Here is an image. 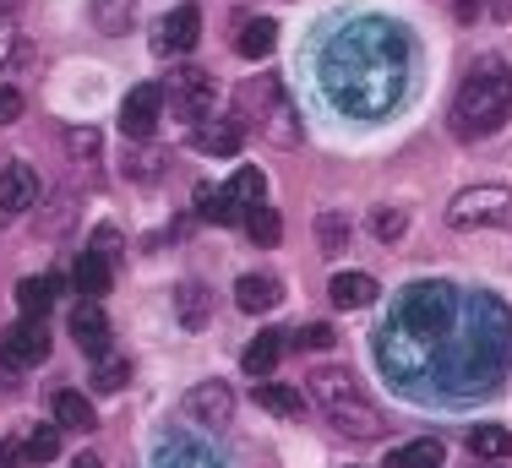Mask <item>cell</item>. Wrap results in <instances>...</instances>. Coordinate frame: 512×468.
I'll list each match as a JSON object with an SVG mask.
<instances>
[{
    "instance_id": "obj_1",
    "label": "cell",
    "mask_w": 512,
    "mask_h": 468,
    "mask_svg": "<svg viewBox=\"0 0 512 468\" xmlns=\"http://www.w3.org/2000/svg\"><path fill=\"white\" fill-rule=\"evenodd\" d=\"M322 88L344 115L382 120L409 88V44L393 22H349L322 49Z\"/></svg>"
},
{
    "instance_id": "obj_2",
    "label": "cell",
    "mask_w": 512,
    "mask_h": 468,
    "mask_svg": "<svg viewBox=\"0 0 512 468\" xmlns=\"http://www.w3.org/2000/svg\"><path fill=\"white\" fill-rule=\"evenodd\" d=\"M507 120H512V66L507 60H480L453 98V137L480 142L491 131H502Z\"/></svg>"
},
{
    "instance_id": "obj_3",
    "label": "cell",
    "mask_w": 512,
    "mask_h": 468,
    "mask_svg": "<svg viewBox=\"0 0 512 468\" xmlns=\"http://www.w3.org/2000/svg\"><path fill=\"white\" fill-rule=\"evenodd\" d=\"M306 398L327 414V420H333L338 436L376 441V436L387 430L382 409H376V398L365 392V381H355V371H344V365H322V371H311Z\"/></svg>"
},
{
    "instance_id": "obj_4",
    "label": "cell",
    "mask_w": 512,
    "mask_h": 468,
    "mask_svg": "<svg viewBox=\"0 0 512 468\" xmlns=\"http://www.w3.org/2000/svg\"><path fill=\"white\" fill-rule=\"evenodd\" d=\"M235 120L246 131H256L267 147H300V115L289 104L278 77H251L235 88Z\"/></svg>"
},
{
    "instance_id": "obj_5",
    "label": "cell",
    "mask_w": 512,
    "mask_h": 468,
    "mask_svg": "<svg viewBox=\"0 0 512 468\" xmlns=\"http://www.w3.org/2000/svg\"><path fill=\"white\" fill-rule=\"evenodd\" d=\"M453 229H507L512 224V191L507 186H469L447 202Z\"/></svg>"
},
{
    "instance_id": "obj_6",
    "label": "cell",
    "mask_w": 512,
    "mask_h": 468,
    "mask_svg": "<svg viewBox=\"0 0 512 468\" xmlns=\"http://www.w3.org/2000/svg\"><path fill=\"white\" fill-rule=\"evenodd\" d=\"M213 98H218V88H213V77H207L202 66H175V71H169V82H164V104L175 109V115L186 120L191 131H197L202 120L213 115Z\"/></svg>"
},
{
    "instance_id": "obj_7",
    "label": "cell",
    "mask_w": 512,
    "mask_h": 468,
    "mask_svg": "<svg viewBox=\"0 0 512 468\" xmlns=\"http://www.w3.org/2000/svg\"><path fill=\"white\" fill-rule=\"evenodd\" d=\"M50 360V327H44V316H22L17 327H6V338H0V371H33V365Z\"/></svg>"
},
{
    "instance_id": "obj_8",
    "label": "cell",
    "mask_w": 512,
    "mask_h": 468,
    "mask_svg": "<svg viewBox=\"0 0 512 468\" xmlns=\"http://www.w3.org/2000/svg\"><path fill=\"white\" fill-rule=\"evenodd\" d=\"M197 39H202V11L191 6V0H186V6H175V11H169V17L153 28V49H158L164 60L191 55V49H197Z\"/></svg>"
},
{
    "instance_id": "obj_9",
    "label": "cell",
    "mask_w": 512,
    "mask_h": 468,
    "mask_svg": "<svg viewBox=\"0 0 512 468\" xmlns=\"http://www.w3.org/2000/svg\"><path fill=\"white\" fill-rule=\"evenodd\" d=\"M33 207H39V175H33L28 164H6L0 169V229L17 224Z\"/></svg>"
},
{
    "instance_id": "obj_10",
    "label": "cell",
    "mask_w": 512,
    "mask_h": 468,
    "mask_svg": "<svg viewBox=\"0 0 512 468\" xmlns=\"http://www.w3.org/2000/svg\"><path fill=\"white\" fill-rule=\"evenodd\" d=\"M158 115H164V88L142 82V88L126 93V104H120V131H126L131 142H148L158 131Z\"/></svg>"
},
{
    "instance_id": "obj_11",
    "label": "cell",
    "mask_w": 512,
    "mask_h": 468,
    "mask_svg": "<svg viewBox=\"0 0 512 468\" xmlns=\"http://www.w3.org/2000/svg\"><path fill=\"white\" fill-rule=\"evenodd\" d=\"M186 420L197 425H229L235 420V392L224 387V381H197V387L186 392Z\"/></svg>"
},
{
    "instance_id": "obj_12",
    "label": "cell",
    "mask_w": 512,
    "mask_h": 468,
    "mask_svg": "<svg viewBox=\"0 0 512 468\" xmlns=\"http://www.w3.org/2000/svg\"><path fill=\"white\" fill-rule=\"evenodd\" d=\"M240 142H246V126H240L235 115H207L197 126V147L207 158H235Z\"/></svg>"
},
{
    "instance_id": "obj_13",
    "label": "cell",
    "mask_w": 512,
    "mask_h": 468,
    "mask_svg": "<svg viewBox=\"0 0 512 468\" xmlns=\"http://www.w3.org/2000/svg\"><path fill=\"white\" fill-rule=\"evenodd\" d=\"M175 322L180 332H202L213 322V289L207 283H180L175 289Z\"/></svg>"
},
{
    "instance_id": "obj_14",
    "label": "cell",
    "mask_w": 512,
    "mask_h": 468,
    "mask_svg": "<svg viewBox=\"0 0 512 468\" xmlns=\"http://www.w3.org/2000/svg\"><path fill=\"white\" fill-rule=\"evenodd\" d=\"M109 278H115V256H104V251H82L77 267H71V283H77L88 300H104Z\"/></svg>"
},
{
    "instance_id": "obj_15",
    "label": "cell",
    "mask_w": 512,
    "mask_h": 468,
    "mask_svg": "<svg viewBox=\"0 0 512 468\" xmlns=\"http://www.w3.org/2000/svg\"><path fill=\"white\" fill-rule=\"evenodd\" d=\"M71 224H77V196L71 191H55L50 202L33 213V234H39V240H60Z\"/></svg>"
},
{
    "instance_id": "obj_16",
    "label": "cell",
    "mask_w": 512,
    "mask_h": 468,
    "mask_svg": "<svg viewBox=\"0 0 512 468\" xmlns=\"http://www.w3.org/2000/svg\"><path fill=\"white\" fill-rule=\"evenodd\" d=\"M284 300V289H278V278H267V273H246L235 283V305L246 316H262V311H273V305Z\"/></svg>"
},
{
    "instance_id": "obj_17",
    "label": "cell",
    "mask_w": 512,
    "mask_h": 468,
    "mask_svg": "<svg viewBox=\"0 0 512 468\" xmlns=\"http://www.w3.org/2000/svg\"><path fill=\"white\" fill-rule=\"evenodd\" d=\"M71 332H77V343L88 354H104L109 349V316L99 311V300H88V305H77V311H71Z\"/></svg>"
},
{
    "instance_id": "obj_18",
    "label": "cell",
    "mask_w": 512,
    "mask_h": 468,
    "mask_svg": "<svg viewBox=\"0 0 512 468\" xmlns=\"http://www.w3.org/2000/svg\"><path fill=\"white\" fill-rule=\"evenodd\" d=\"M197 213L207 218V224H246V207L235 202V191H218V186H197Z\"/></svg>"
},
{
    "instance_id": "obj_19",
    "label": "cell",
    "mask_w": 512,
    "mask_h": 468,
    "mask_svg": "<svg viewBox=\"0 0 512 468\" xmlns=\"http://www.w3.org/2000/svg\"><path fill=\"white\" fill-rule=\"evenodd\" d=\"M278 360H284V332H256L240 365H246V376L262 381V376H273V371H278Z\"/></svg>"
},
{
    "instance_id": "obj_20",
    "label": "cell",
    "mask_w": 512,
    "mask_h": 468,
    "mask_svg": "<svg viewBox=\"0 0 512 468\" xmlns=\"http://www.w3.org/2000/svg\"><path fill=\"white\" fill-rule=\"evenodd\" d=\"M153 468H218L213 452L197 447V441H180V436H164L158 441V463Z\"/></svg>"
},
{
    "instance_id": "obj_21",
    "label": "cell",
    "mask_w": 512,
    "mask_h": 468,
    "mask_svg": "<svg viewBox=\"0 0 512 468\" xmlns=\"http://www.w3.org/2000/svg\"><path fill=\"white\" fill-rule=\"evenodd\" d=\"M327 294H333L338 311H360V305L376 300V278H371V273H338Z\"/></svg>"
},
{
    "instance_id": "obj_22",
    "label": "cell",
    "mask_w": 512,
    "mask_h": 468,
    "mask_svg": "<svg viewBox=\"0 0 512 468\" xmlns=\"http://www.w3.org/2000/svg\"><path fill=\"white\" fill-rule=\"evenodd\" d=\"M93 28L120 39V33L137 28V0H93Z\"/></svg>"
},
{
    "instance_id": "obj_23",
    "label": "cell",
    "mask_w": 512,
    "mask_h": 468,
    "mask_svg": "<svg viewBox=\"0 0 512 468\" xmlns=\"http://www.w3.org/2000/svg\"><path fill=\"white\" fill-rule=\"evenodd\" d=\"M273 44H278V22L273 17H251L246 28H240V39H235V49L246 60H267V55H273Z\"/></svg>"
},
{
    "instance_id": "obj_24",
    "label": "cell",
    "mask_w": 512,
    "mask_h": 468,
    "mask_svg": "<svg viewBox=\"0 0 512 468\" xmlns=\"http://www.w3.org/2000/svg\"><path fill=\"white\" fill-rule=\"evenodd\" d=\"M55 294H60V278H22L17 283V305H22V316H44L55 305Z\"/></svg>"
},
{
    "instance_id": "obj_25",
    "label": "cell",
    "mask_w": 512,
    "mask_h": 468,
    "mask_svg": "<svg viewBox=\"0 0 512 468\" xmlns=\"http://www.w3.org/2000/svg\"><path fill=\"white\" fill-rule=\"evenodd\" d=\"M447 463V452H442V441H404V447L387 458V468H442Z\"/></svg>"
},
{
    "instance_id": "obj_26",
    "label": "cell",
    "mask_w": 512,
    "mask_h": 468,
    "mask_svg": "<svg viewBox=\"0 0 512 468\" xmlns=\"http://www.w3.org/2000/svg\"><path fill=\"white\" fill-rule=\"evenodd\" d=\"M469 452L485 458V463H502V458H512V436L502 425H474L469 430Z\"/></svg>"
},
{
    "instance_id": "obj_27",
    "label": "cell",
    "mask_w": 512,
    "mask_h": 468,
    "mask_svg": "<svg viewBox=\"0 0 512 468\" xmlns=\"http://www.w3.org/2000/svg\"><path fill=\"white\" fill-rule=\"evenodd\" d=\"M349 240H355V229H349L344 213H322V218H316V245H322V256H344Z\"/></svg>"
},
{
    "instance_id": "obj_28",
    "label": "cell",
    "mask_w": 512,
    "mask_h": 468,
    "mask_svg": "<svg viewBox=\"0 0 512 468\" xmlns=\"http://www.w3.org/2000/svg\"><path fill=\"white\" fill-rule=\"evenodd\" d=\"M55 420L60 430H93L99 420H93V403L82 398V392H55Z\"/></svg>"
},
{
    "instance_id": "obj_29",
    "label": "cell",
    "mask_w": 512,
    "mask_h": 468,
    "mask_svg": "<svg viewBox=\"0 0 512 468\" xmlns=\"http://www.w3.org/2000/svg\"><path fill=\"white\" fill-rule=\"evenodd\" d=\"M229 191H235V202L246 207V213H256V207H267V180L262 169H235V180H229Z\"/></svg>"
},
{
    "instance_id": "obj_30",
    "label": "cell",
    "mask_w": 512,
    "mask_h": 468,
    "mask_svg": "<svg viewBox=\"0 0 512 468\" xmlns=\"http://www.w3.org/2000/svg\"><path fill=\"white\" fill-rule=\"evenodd\" d=\"M251 398H256V409H267V414H300V392L273 387V381H256Z\"/></svg>"
},
{
    "instance_id": "obj_31",
    "label": "cell",
    "mask_w": 512,
    "mask_h": 468,
    "mask_svg": "<svg viewBox=\"0 0 512 468\" xmlns=\"http://www.w3.org/2000/svg\"><path fill=\"white\" fill-rule=\"evenodd\" d=\"M246 234L256 245H278L284 240V218H278L273 207H256V213H246Z\"/></svg>"
},
{
    "instance_id": "obj_32",
    "label": "cell",
    "mask_w": 512,
    "mask_h": 468,
    "mask_svg": "<svg viewBox=\"0 0 512 468\" xmlns=\"http://www.w3.org/2000/svg\"><path fill=\"white\" fill-rule=\"evenodd\" d=\"M22 458H28V463H55V458H60V430L39 425L28 441H22Z\"/></svg>"
},
{
    "instance_id": "obj_33",
    "label": "cell",
    "mask_w": 512,
    "mask_h": 468,
    "mask_svg": "<svg viewBox=\"0 0 512 468\" xmlns=\"http://www.w3.org/2000/svg\"><path fill=\"white\" fill-rule=\"evenodd\" d=\"M126 376H131V365L120 360V354H104V360L93 365V387H99V392H120V387H126Z\"/></svg>"
},
{
    "instance_id": "obj_34",
    "label": "cell",
    "mask_w": 512,
    "mask_h": 468,
    "mask_svg": "<svg viewBox=\"0 0 512 468\" xmlns=\"http://www.w3.org/2000/svg\"><path fill=\"white\" fill-rule=\"evenodd\" d=\"M371 229H376V240L393 245V240H404V234H409V213H398V207H376Z\"/></svg>"
},
{
    "instance_id": "obj_35",
    "label": "cell",
    "mask_w": 512,
    "mask_h": 468,
    "mask_svg": "<svg viewBox=\"0 0 512 468\" xmlns=\"http://www.w3.org/2000/svg\"><path fill=\"white\" fill-rule=\"evenodd\" d=\"M333 343H338V332L327 322H311V327L295 332V349H306V354H322V349H333Z\"/></svg>"
},
{
    "instance_id": "obj_36",
    "label": "cell",
    "mask_w": 512,
    "mask_h": 468,
    "mask_svg": "<svg viewBox=\"0 0 512 468\" xmlns=\"http://www.w3.org/2000/svg\"><path fill=\"white\" fill-rule=\"evenodd\" d=\"M158 169H164V158H158V153H131L126 158V180H153Z\"/></svg>"
},
{
    "instance_id": "obj_37",
    "label": "cell",
    "mask_w": 512,
    "mask_h": 468,
    "mask_svg": "<svg viewBox=\"0 0 512 468\" xmlns=\"http://www.w3.org/2000/svg\"><path fill=\"white\" fill-rule=\"evenodd\" d=\"M22 109H28V98H22V88H6V82H0V126L22 120Z\"/></svg>"
},
{
    "instance_id": "obj_38",
    "label": "cell",
    "mask_w": 512,
    "mask_h": 468,
    "mask_svg": "<svg viewBox=\"0 0 512 468\" xmlns=\"http://www.w3.org/2000/svg\"><path fill=\"white\" fill-rule=\"evenodd\" d=\"M71 153H77V158H99V131L77 126V131H71Z\"/></svg>"
},
{
    "instance_id": "obj_39",
    "label": "cell",
    "mask_w": 512,
    "mask_h": 468,
    "mask_svg": "<svg viewBox=\"0 0 512 468\" xmlns=\"http://www.w3.org/2000/svg\"><path fill=\"white\" fill-rule=\"evenodd\" d=\"M11 55H17V28H11L6 17H0V66H6Z\"/></svg>"
},
{
    "instance_id": "obj_40",
    "label": "cell",
    "mask_w": 512,
    "mask_h": 468,
    "mask_svg": "<svg viewBox=\"0 0 512 468\" xmlns=\"http://www.w3.org/2000/svg\"><path fill=\"white\" fill-rule=\"evenodd\" d=\"M93 251H104V256H115V251H120V234H115V229H109V224H104L99 234H93Z\"/></svg>"
},
{
    "instance_id": "obj_41",
    "label": "cell",
    "mask_w": 512,
    "mask_h": 468,
    "mask_svg": "<svg viewBox=\"0 0 512 468\" xmlns=\"http://www.w3.org/2000/svg\"><path fill=\"white\" fill-rule=\"evenodd\" d=\"M485 11H491L496 22H512V0H485Z\"/></svg>"
},
{
    "instance_id": "obj_42",
    "label": "cell",
    "mask_w": 512,
    "mask_h": 468,
    "mask_svg": "<svg viewBox=\"0 0 512 468\" xmlns=\"http://www.w3.org/2000/svg\"><path fill=\"white\" fill-rule=\"evenodd\" d=\"M71 468H104V463H99V458H93V452H82V458H77V463H71Z\"/></svg>"
},
{
    "instance_id": "obj_43",
    "label": "cell",
    "mask_w": 512,
    "mask_h": 468,
    "mask_svg": "<svg viewBox=\"0 0 512 468\" xmlns=\"http://www.w3.org/2000/svg\"><path fill=\"white\" fill-rule=\"evenodd\" d=\"M22 6V0H0V17H11V11H17Z\"/></svg>"
},
{
    "instance_id": "obj_44",
    "label": "cell",
    "mask_w": 512,
    "mask_h": 468,
    "mask_svg": "<svg viewBox=\"0 0 512 468\" xmlns=\"http://www.w3.org/2000/svg\"><path fill=\"white\" fill-rule=\"evenodd\" d=\"M0 468H6V463H0Z\"/></svg>"
}]
</instances>
